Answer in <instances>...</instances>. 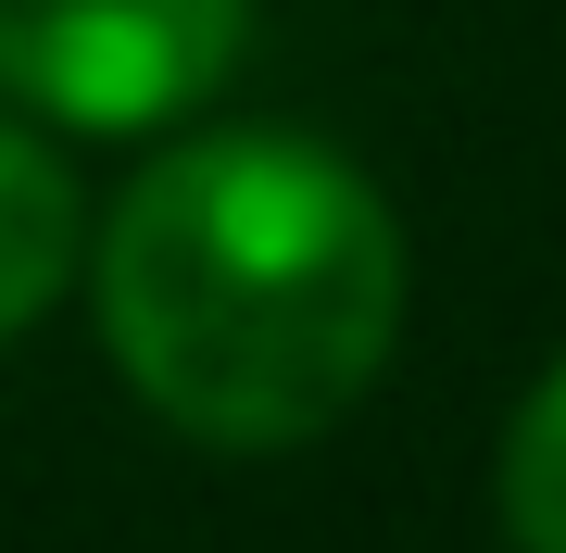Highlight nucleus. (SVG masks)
<instances>
[{"mask_svg":"<svg viewBox=\"0 0 566 553\" xmlns=\"http://www.w3.org/2000/svg\"><path fill=\"white\" fill-rule=\"evenodd\" d=\"M126 390L202 453L327 440L378 390L403 328V226L290 126H214L126 177L88 252Z\"/></svg>","mask_w":566,"mask_h":553,"instance_id":"nucleus-1","label":"nucleus"},{"mask_svg":"<svg viewBox=\"0 0 566 553\" xmlns=\"http://www.w3.org/2000/svg\"><path fill=\"white\" fill-rule=\"evenodd\" d=\"M252 0H0V102L39 126L139 139L227 88Z\"/></svg>","mask_w":566,"mask_h":553,"instance_id":"nucleus-2","label":"nucleus"},{"mask_svg":"<svg viewBox=\"0 0 566 553\" xmlns=\"http://www.w3.org/2000/svg\"><path fill=\"white\" fill-rule=\"evenodd\" d=\"M76 252H88V214H76L63 151L39 139V126L0 114V340H25V328L63 302Z\"/></svg>","mask_w":566,"mask_h":553,"instance_id":"nucleus-3","label":"nucleus"},{"mask_svg":"<svg viewBox=\"0 0 566 553\" xmlns=\"http://www.w3.org/2000/svg\"><path fill=\"white\" fill-rule=\"evenodd\" d=\"M504 529L516 553H566V365H542V390L504 428Z\"/></svg>","mask_w":566,"mask_h":553,"instance_id":"nucleus-4","label":"nucleus"}]
</instances>
